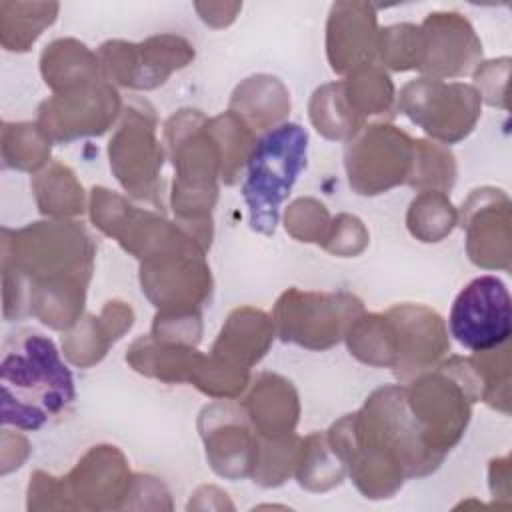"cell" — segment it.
<instances>
[{"label":"cell","instance_id":"9c48e42d","mask_svg":"<svg viewBox=\"0 0 512 512\" xmlns=\"http://www.w3.org/2000/svg\"><path fill=\"white\" fill-rule=\"evenodd\" d=\"M398 110L428 136L452 144L474 130L480 116V96L462 82L418 78L400 90Z\"/></svg>","mask_w":512,"mask_h":512},{"label":"cell","instance_id":"4316f807","mask_svg":"<svg viewBox=\"0 0 512 512\" xmlns=\"http://www.w3.org/2000/svg\"><path fill=\"white\" fill-rule=\"evenodd\" d=\"M58 4L0 2V42L8 52H26L56 20Z\"/></svg>","mask_w":512,"mask_h":512},{"label":"cell","instance_id":"8d00e7d4","mask_svg":"<svg viewBox=\"0 0 512 512\" xmlns=\"http://www.w3.org/2000/svg\"><path fill=\"white\" fill-rule=\"evenodd\" d=\"M284 222H286V230L300 242L322 244L330 228L326 206L314 198H300L292 202L286 208Z\"/></svg>","mask_w":512,"mask_h":512},{"label":"cell","instance_id":"d4e9b609","mask_svg":"<svg viewBox=\"0 0 512 512\" xmlns=\"http://www.w3.org/2000/svg\"><path fill=\"white\" fill-rule=\"evenodd\" d=\"M230 112L240 116L252 130H270L290 112V96L278 78L252 76L234 90Z\"/></svg>","mask_w":512,"mask_h":512},{"label":"cell","instance_id":"44dd1931","mask_svg":"<svg viewBox=\"0 0 512 512\" xmlns=\"http://www.w3.org/2000/svg\"><path fill=\"white\" fill-rule=\"evenodd\" d=\"M272 340L274 322L268 318V314L244 306L228 316L218 340L212 346V356L230 366L250 370L262 360Z\"/></svg>","mask_w":512,"mask_h":512},{"label":"cell","instance_id":"8fae6325","mask_svg":"<svg viewBox=\"0 0 512 512\" xmlns=\"http://www.w3.org/2000/svg\"><path fill=\"white\" fill-rule=\"evenodd\" d=\"M204 252L198 242H188L142 262V292L160 312L200 310L210 300L212 276Z\"/></svg>","mask_w":512,"mask_h":512},{"label":"cell","instance_id":"4dcf8cb0","mask_svg":"<svg viewBox=\"0 0 512 512\" xmlns=\"http://www.w3.org/2000/svg\"><path fill=\"white\" fill-rule=\"evenodd\" d=\"M52 142L34 122L2 124V162L4 168L34 172L50 158Z\"/></svg>","mask_w":512,"mask_h":512},{"label":"cell","instance_id":"5bb4252c","mask_svg":"<svg viewBox=\"0 0 512 512\" xmlns=\"http://www.w3.org/2000/svg\"><path fill=\"white\" fill-rule=\"evenodd\" d=\"M98 58L106 78L126 88L152 90L164 84L174 70L184 68L194 58V48L180 36L162 34L140 44L104 42Z\"/></svg>","mask_w":512,"mask_h":512},{"label":"cell","instance_id":"2e32d148","mask_svg":"<svg viewBox=\"0 0 512 512\" xmlns=\"http://www.w3.org/2000/svg\"><path fill=\"white\" fill-rule=\"evenodd\" d=\"M392 328V372L400 382L436 368L450 352L444 320L422 304H398L386 312Z\"/></svg>","mask_w":512,"mask_h":512},{"label":"cell","instance_id":"f546056e","mask_svg":"<svg viewBox=\"0 0 512 512\" xmlns=\"http://www.w3.org/2000/svg\"><path fill=\"white\" fill-rule=\"evenodd\" d=\"M350 108L364 120L370 114H384L392 110L394 86L390 76L376 64H364L350 72L342 82Z\"/></svg>","mask_w":512,"mask_h":512},{"label":"cell","instance_id":"7c38bea8","mask_svg":"<svg viewBox=\"0 0 512 512\" xmlns=\"http://www.w3.org/2000/svg\"><path fill=\"white\" fill-rule=\"evenodd\" d=\"M120 96L108 78L56 92L38 108V128L50 142H70L82 136H100L116 120Z\"/></svg>","mask_w":512,"mask_h":512},{"label":"cell","instance_id":"52a82bcc","mask_svg":"<svg viewBox=\"0 0 512 512\" xmlns=\"http://www.w3.org/2000/svg\"><path fill=\"white\" fill-rule=\"evenodd\" d=\"M156 116L144 100H132L122 122L108 144L110 168L122 188L138 198L162 208V160L164 152L156 136Z\"/></svg>","mask_w":512,"mask_h":512},{"label":"cell","instance_id":"f1b7e54d","mask_svg":"<svg viewBox=\"0 0 512 512\" xmlns=\"http://www.w3.org/2000/svg\"><path fill=\"white\" fill-rule=\"evenodd\" d=\"M294 474L302 488H308L312 492H324L344 480L346 466L332 450L326 436L314 432L302 440Z\"/></svg>","mask_w":512,"mask_h":512},{"label":"cell","instance_id":"e575fe53","mask_svg":"<svg viewBox=\"0 0 512 512\" xmlns=\"http://www.w3.org/2000/svg\"><path fill=\"white\" fill-rule=\"evenodd\" d=\"M302 440L294 434L284 438H260L258 460L252 472L256 484L272 488L284 484L294 472L300 456Z\"/></svg>","mask_w":512,"mask_h":512},{"label":"cell","instance_id":"d6986e66","mask_svg":"<svg viewBox=\"0 0 512 512\" xmlns=\"http://www.w3.org/2000/svg\"><path fill=\"white\" fill-rule=\"evenodd\" d=\"M376 10L364 2H338L330 10L326 54L338 74L352 72L376 58Z\"/></svg>","mask_w":512,"mask_h":512},{"label":"cell","instance_id":"836d02e7","mask_svg":"<svg viewBox=\"0 0 512 512\" xmlns=\"http://www.w3.org/2000/svg\"><path fill=\"white\" fill-rule=\"evenodd\" d=\"M456 164L448 148L432 144L426 140H414V160L412 172L406 184L418 190H438L446 192L454 186Z\"/></svg>","mask_w":512,"mask_h":512},{"label":"cell","instance_id":"603a6c76","mask_svg":"<svg viewBox=\"0 0 512 512\" xmlns=\"http://www.w3.org/2000/svg\"><path fill=\"white\" fill-rule=\"evenodd\" d=\"M202 356L204 354L194 346L164 342L150 334L138 338L130 346L126 362L136 372L150 378L164 382H192Z\"/></svg>","mask_w":512,"mask_h":512},{"label":"cell","instance_id":"8992f818","mask_svg":"<svg viewBox=\"0 0 512 512\" xmlns=\"http://www.w3.org/2000/svg\"><path fill=\"white\" fill-rule=\"evenodd\" d=\"M362 312V300L354 294L290 288L278 298L272 322L282 342L308 350H328L346 336Z\"/></svg>","mask_w":512,"mask_h":512},{"label":"cell","instance_id":"3957f363","mask_svg":"<svg viewBox=\"0 0 512 512\" xmlns=\"http://www.w3.org/2000/svg\"><path fill=\"white\" fill-rule=\"evenodd\" d=\"M2 424L40 430L60 420L76 400L70 368L56 344L30 328L8 334L2 344Z\"/></svg>","mask_w":512,"mask_h":512},{"label":"cell","instance_id":"30bf717a","mask_svg":"<svg viewBox=\"0 0 512 512\" xmlns=\"http://www.w3.org/2000/svg\"><path fill=\"white\" fill-rule=\"evenodd\" d=\"M512 300L506 284L484 274L468 282L450 310V334L470 352H490L508 342L512 332Z\"/></svg>","mask_w":512,"mask_h":512},{"label":"cell","instance_id":"1f68e13d","mask_svg":"<svg viewBox=\"0 0 512 512\" xmlns=\"http://www.w3.org/2000/svg\"><path fill=\"white\" fill-rule=\"evenodd\" d=\"M350 354L370 366L392 368V328L386 314H360L346 332Z\"/></svg>","mask_w":512,"mask_h":512},{"label":"cell","instance_id":"ffe728a7","mask_svg":"<svg viewBox=\"0 0 512 512\" xmlns=\"http://www.w3.org/2000/svg\"><path fill=\"white\" fill-rule=\"evenodd\" d=\"M252 428L260 438H284L294 434L300 406L290 380L264 372L260 374L240 402Z\"/></svg>","mask_w":512,"mask_h":512},{"label":"cell","instance_id":"d6a6232c","mask_svg":"<svg viewBox=\"0 0 512 512\" xmlns=\"http://www.w3.org/2000/svg\"><path fill=\"white\" fill-rule=\"evenodd\" d=\"M406 224L412 236H416L422 242H438L456 224V212L452 202L448 200L446 192L438 190H424L420 192L406 216Z\"/></svg>","mask_w":512,"mask_h":512},{"label":"cell","instance_id":"ac0fdd59","mask_svg":"<svg viewBox=\"0 0 512 512\" xmlns=\"http://www.w3.org/2000/svg\"><path fill=\"white\" fill-rule=\"evenodd\" d=\"M422 48L418 70L430 76H464L482 54L470 24L458 14L434 12L420 26Z\"/></svg>","mask_w":512,"mask_h":512},{"label":"cell","instance_id":"7402d4cb","mask_svg":"<svg viewBox=\"0 0 512 512\" xmlns=\"http://www.w3.org/2000/svg\"><path fill=\"white\" fill-rule=\"evenodd\" d=\"M134 312L124 302H106L102 314L96 318L88 314L74 330L62 336V348L66 358L80 366H92L100 362L110 344H114L126 330L132 328Z\"/></svg>","mask_w":512,"mask_h":512},{"label":"cell","instance_id":"9a60e30c","mask_svg":"<svg viewBox=\"0 0 512 512\" xmlns=\"http://www.w3.org/2000/svg\"><path fill=\"white\" fill-rule=\"evenodd\" d=\"M198 430L206 458L218 476L238 480L252 476L260 436L252 428L242 404L214 402L200 412Z\"/></svg>","mask_w":512,"mask_h":512},{"label":"cell","instance_id":"277c9868","mask_svg":"<svg viewBox=\"0 0 512 512\" xmlns=\"http://www.w3.org/2000/svg\"><path fill=\"white\" fill-rule=\"evenodd\" d=\"M164 136L176 170L172 188V210L178 224L204 248L212 242V220L222 170L218 142L210 122L198 110H180L164 126Z\"/></svg>","mask_w":512,"mask_h":512},{"label":"cell","instance_id":"484cf974","mask_svg":"<svg viewBox=\"0 0 512 512\" xmlns=\"http://www.w3.org/2000/svg\"><path fill=\"white\" fill-rule=\"evenodd\" d=\"M32 192L44 216L66 218L84 212L82 184L76 180V174L60 162H50L32 178Z\"/></svg>","mask_w":512,"mask_h":512},{"label":"cell","instance_id":"e0dca14e","mask_svg":"<svg viewBox=\"0 0 512 512\" xmlns=\"http://www.w3.org/2000/svg\"><path fill=\"white\" fill-rule=\"evenodd\" d=\"M134 476L116 446H94L76 468L62 478L66 510L122 508Z\"/></svg>","mask_w":512,"mask_h":512},{"label":"cell","instance_id":"6da1fadb","mask_svg":"<svg viewBox=\"0 0 512 512\" xmlns=\"http://www.w3.org/2000/svg\"><path fill=\"white\" fill-rule=\"evenodd\" d=\"M94 242L80 222L46 220L2 228L4 318H38L54 330L80 320Z\"/></svg>","mask_w":512,"mask_h":512},{"label":"cell","instance_id":"4fadbf2b","mask_svg":"<svg viewBox=\"0 0 512 512\" xmlns=\"http://www.w3.org/2000/svg\"><path fill=\"white\" fill-rule=\"evenodd\" d=\"M404 390L408 406L428 442L446 456L466 430L474 398L464 384L442 366H438L436 372H424L412 378Z\"/></svg>","mask_w":512,"mask_h":512},{"label":"cell","instance_id":"ba28073f","mask_svg":"<svg viewBox=\"0 0 512 512\" xmlns=\"http://www.w3.org/2000/svg\"><path fill=\"white\" fill-rule=\"evenodd\" d=\"M414 140L392 124H370L354 134L344 150L350 186L364 196L406 184L412 172Z\"/></svg>","mask_w":512,"mask_h":512},{"label":"cell","instance_id":"5b68a950","mask_svg":"<svg viewBox=\"0 0 512 512\" xmlns=\"http://www.w3.org/2000/svg\"><path fill=\"white\" fill-rule=\"evenodd\" d=\"M308 132L296 122H282L256 138L246 160L242 198L248 206L250 228L272 236L280 208L306 168Z\"/></svg>","mask_w":512,"mask_h":512},{"label":"cell","instance_id":"83f0119b","mask_svg":"<svg viewBox=\"0 0 512 512\" xmlns=\"http://www.w3.org/2000/svg\"><path fill=\"white\" fill-rule=\"evenodd\" d=\"M310 120L328 140H350L364 128V120L350 108L342 82L320 86L310 100Z\"/></svg>","mask_w":512,"mask_h":512},{"label":"cell","instance_id":"cb8c5ba5","mask_svg":"<svg viewBox=\"0 0 512 512\" xmlns=\"http://www.w3.org/2000/svg\"><path fill=\"white\" fill-rule=\"evenodd\" d=\"M40 72L54 92H64L86 82L106 78L98 54L74 38L50 42L40 56Z\"/></svg>","mask_w":512,"mask_h":512},{"label":"cell","instance_id":"7a4b0ae2","mask_svg":"<svg viewBox=\"0 0 512 512\" xmlns=\"http://www.w3.org/2000/svg\"><path fill=\"white\" fill-rule=\"evenodd\" d=\"M326 440L372 500L390 498L406 478L426 476L444 460L412 414L404 386L374 390L358 412L332 424Z\"/></svg>","mask_w":512,"mask_h":512},{"label":"cell","instance_id":"74e56055","mask_svg":"<svg viewBox=\"0 0 512 512\" xmlns=\"http://www.w3.org/2000/svg\"><path fill=\"white\" fill-rule=\"evenodd\" d=\"M368 244V234L356 216L340 214L330 222L322 246L336 256H356Z\"/></svg>","mask_w":512,"mask_h":512},{"label":"cell","instance_id":"d590c367","mask_svg":"<svg viewBox=\"0 0 512 512\" xmlns=\"http://www.w3.org/2000/svg\"><path fill=\"white\" fill-rule=\"evenodd\" d=\"M420 48H422L420 26L394 24L378 30L376 58L392 70H398V72L412 70V68L418 70Z\"/></svg>","mask_w":512,"mask_h":512}]
</instances>
